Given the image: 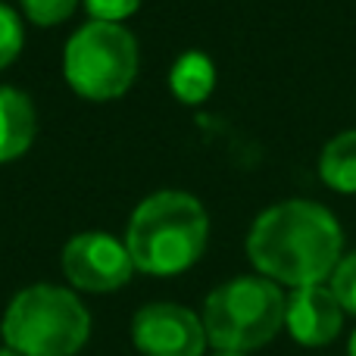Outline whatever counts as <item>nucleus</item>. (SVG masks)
Wrapping results in <instances>:
<instances>
[{"label":"nucleus","mask_w":356,"mask_h":356,"mask_svg":"<svg viewBox=\"0 0 356 356\" xmlns=\"http://www.w3.org/2000/svg\"><path fill=\"white\" fill-rule=\"evenodd\" d=\"M344 234L322 203L284 200L257 216L247 234L253 269L275 284L307 288L332 278L341 263Z\"/></svg>","instance_id":"1"},{"label":"nucleus","mask_w":356,"mask_h":356,"mask_svg":"<svg viewBox=\"0 0 356 356\" xmlns=\"http://www.w3.org/2000/svg\"><path fill=\"white\" fill-rule=\"evenodd\" d=\"M209 216L184 191H156L131 213L125 247L138 272L166 278L191 269L207 250Z\"/></svg>","instance_id":"2"},{"label":"nucleus","mask_w":356,"mask_h":356,"mask_svg":"<svg viewBox=\"0 0 356 356\" xmlns=\"http://www.w3.org/2000/svg\"><path fill=\"white\" fill-rule=\"evenodd\" d=\"M0 334L19 356H75L88 344L91 316L69 288L31 284L10 300Z\"/></svg>","instance_id":"3"},{"label":"nucleus","mask_w":356,"mask_h":356,"mask_svg":"<svg viewBox=\"0 0 356 356\" xmlns=\"http://www.w3.org/2000/svg\"><path fill=\"white\" fill-rule=\"evenodd\" d=\"M288 297L263 275H241L219 284L203 303V328L216 350L250 353L266 347L284 325Z\"/></svg>","instance_id":"4"},{"label":"nucleus","mask_w":356,"mask_h":356,"mask_svg":"<svg viewBox=\"0 0 356 356\" xmlns=\"http://www.w3.org/2000/svg\"><path fill=\"white\" fill-rule=\"evenodd\" d=\"M63 75L85 100H116L138 75V41L119 22H85L66 44Z\"/></svg>","instance_id":"5"},{"label":"nucleus","mask_w":356,"mask_h":356,"mask_svg":"<svg viewBox=\"0 0 356 356\" xmlns=\"http://www.w3.org/2000/svg\"><path fill=\"white\" fill-rule=\"evenodd\" d=\"M129 247L106 232H81L63 247V275L72 288L91 294H110L135 275Z\"/></svg>","instance_id":"6"},{"label":"nucleus","mask_w":356,"mask_h":356,"mask_svg":"<svg viewBox=\"0 0 356 356\" xmlns=\"http://www.w3.org/2000/svg\"><path fill=\"white\" fill-rule=\"evenodd\" d=\"M131 341L141 356H203L209 344L203 319L178 303H147L138 309Z\"/></svg>","instance_id":"7"},{"label":"nucleus","mask_w":356,"mask_h":356,"mask_svg":"<svg viewBox=\"0 0 356 356\" xmlns=\"http://www.w3.org/2000/svg\"><path fill=\"white\" fill-rule=\"evenodd\" d=\"M284 325L297 344L325 347L338 338L341 325H344V307L325 284L294 288V294L288 297V307H284Z\"/></svg>","instance_id":"8"},{"label":"nucleus","mask_w":356,"mask_h":356,"mask_svg":"<svg viewBox=\"0 0 356 356\" xmlns=\"http://www.w3.org/2000/svg\"><path fill=\"white\" fill-rule=\"evenodd\" d=\"M35 106L16 88H0V163H13L35 141Z\"/></svg>","instance_id":"9"},{"label":"nucleus","mask_w":356,"mask_h":356,"mask_svg":"<svg viewBox=\"0 0 356 356\" xmlns=\"http://www.w3.org/2000/svg\"><path fill=\"white\" fill-rule=\"evenodd\" d=\"M319 175L332 191L356 194V129L341 131L322 147Z\"/></svg>","instance_id":"10"},{"label":"nucleus","mask_w":356,"mask_h":356,"mask_svg":"<svg viewBox=\"0 0 356 356\" xmlns=\"http://www.w3.org/2000/svg\"><path fill=\"white\" fill-rule=\"evenodd\" d=\"M169 88L181 104H203L216 88V69L209 56L197 54V50L178 56L172 72H169Z\"/></svg>","instance_id":"11"},{"label":"nucleus","mask_w":356,"mask_h":356,"mask_svg":"<svg viewBox=\"0 0 356 356\" xmlns=\"http://www.w3.org/2000/svg\"><path fill=\"white\" fill-rule=\"evenodd\" d=\"M22 44H25L22 19H19V13L13 6L0 3V69H6L16 60Z\"/></svg>","instance_id":"12"},{"label":"nucleus","mask_w":356,"mask_h":356,"mask_svg":"<svg viewBox=\"0 0 356 356\" xmlns=\"http://www.w3.org/2000/svg\"><path fill=\"white\" fill-rule=\"evenodd\" d=\"M332 291L338 297V303L344 307V313L356 316V250L341 257V263L332 272Z\"/></svg>","instance_id":"13"},{"label":"nucleus","mask_w":356,"mask_h":356,"mask_svg":"<svg viewBox=\"0 0 356 356\" xmlns=\"http://www.w3.org/2000/svg\"><path fill=\"white\" fill-rule=\"evenodd\" d=\"M79 0H22V13L35 25H60L75 13Z\"/></svg>","instance_id":"14"},{"label":"nucleus","mask_w":356,"mask_h":356,"mask_svg":"<svg viewBox=\"0 0 356 356\" xmlns=\"http://www.w3.org/2000/svg\"><path fill=\"white\" fill-rule=\"evenodd\" d=\"M141 6V0H85V10L94 22H122Z\"/></svg>","instance_id":"15"},{"label":"nucleus","mask_w":356,"mask_h":356,"mask_svg":"<svg viewBox=\"0 0 356 356\" xmlns=\"http://www.w3.org/2000/svg\"><path fill=\"white\" fill-rule=\"evenodd\" d=\"M347 356H356V332L350 334V344H347Z\"/></svg>","instance_id":"16"},{"label":"nucleus","mask_w":356,"mask_h":356,"mask_svg":"<svg viewBox=\"0 0 356 356\" xmlns=\"http://www.w3.org/2000/svg\"><path fill=\"white\" fill-rule=\"evenodd\" d=\"M216 356H247V353H232V350H216Z\"/></svg>","instance_id":"17"},{"label":"nucleus","mask_w":356,"mask_h":356,"mask_svg":"<svg viewBox=\"0 0 356 356\" xmlns=\"http://www.w3.org/2000/svg\"><path fill=\"white\" fill-rule=\"evenodd\" d=\"M0 356H19L16 350H10V347H3V350H0Z\"/></svg>","instance_id":"18"}]
</instances>
